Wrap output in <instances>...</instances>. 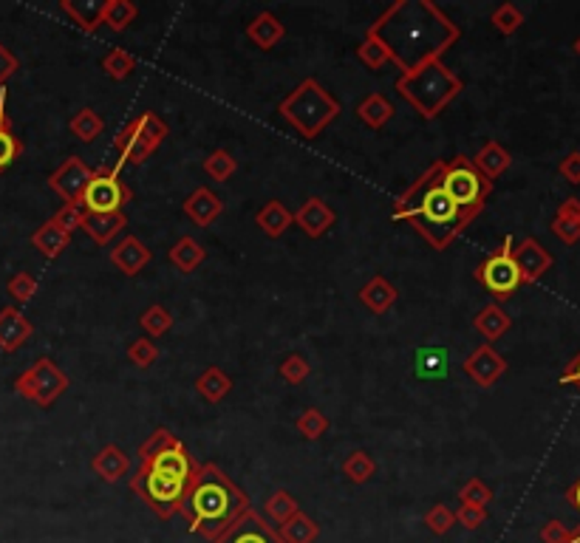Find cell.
<instances>
[{
  "mask_svg": "<svg viewBox=\"0 0 580 543\" xmlns=\"http://www.w3.org/2000/svg\"><path fill=\"white\" fill-rule=\"evenodd\" d=\"M388 51L391 63L411 74L459 43V26L431 0H397L365 31Z\"/></svg>",
  "mask_w": 580,
  "mask_h": 543,
  "instance_id": "1",
  "label": "cell"
},
{
  "mask_svg": "<svg viewBox=\"0 0 580 543\" xmlns=\"http://www.w3.org/2000/svg\"><path fill=\"white\" fill-rule=\"evenodd\" d=\"M139 470L130 476V490L162 521L173 518L182 507L184 490L199 464L192 461L184 441L167 428L153 431V436L139 448Z\"/></svg>",
  "mask_w": 580,
  "mask_h": 543,
  "instance_id": "2",
  "label": "cell"
},
{
  "mask_svg": "<svg viewBox=\"0 0 580 543\" xmlns=\"http://www.w3.org/2000/svg\"><path fill=\"white\" fill-rule=\"evenodd\" d=\"M246 510H253L249 495L212 461L196 467L179 507L187 530L210 543L221 538Z\"/></svg>",
  "mask_w": 580,
  "mask_h": 543,
  "instance_id": "3",
  "label": "cell"
},
{
  "mask_svg": "<svg viewBox=\"0 0 580 543\" xmlns=\"http://www.w3.org/2000/svg\"><path fill=\"white\" fill-rule=\"evenodd\" d=\"M394 221H408L436 252L448 249L468 221L461 218L456 201L442 187V162H433L422 176L394 201Z\"/></svg>",
  "mask_w": 580,
  "mask_h": 543,
  "instance_id": "4",
  "label": "cell"
},
{
  "mask_svg": "<svg viewBox=\"0 0 580 543\" xmlns=\"http://www.w3.org/2000/svg\"><path fill=\"white\" fill-rule=\"evenodd\" d=\"M394 88L416 108L422 120H436V116L461 93L464 83L459 80V74H453L442 60H433V63L419 66L411 74H399Z\"/></svg>",
  "mask_w": 580,
  "mask_h": 543,
  "instance_id": "5",
  "label": "cell"
},
{
  "mask_svg": "<svg viewBox=\"0 0 580 543\" xmlns=\"http://www.w3.org/2000/svg\"><path fill=\"white\" fill-rule=\"evenodd\" d=\"M340 111H343L340 100H335L315 76H306L303 83H298V88L289 91V96L281 100V105H278V113L303 136V139H317V136L337 120Z\"/></svg>",
  "mask_w": 580,
  "mask_h": 543,
  "instance_id": "6",
  "label": "cell"
},
{
  "mask_svg": "<svg viewBox=\"0 0 580 543\" xmlns=\"http://www.w3.org/2000/svg\"><path fill=\"white\" fill-rule=\"evenodd\" d=\"M442 187L448 190V196L456 201L468 227L481 216V209H485L490 192H493V182L481 176L473 159H468V156H453L448 162H442Z\"/></svg>",
  "mask_w": 580,
  "mask_h": 543,
  "instance_id": "7",
  "label": "cell"
},
{
  "mask_svg": "<svg viewBox=\"0 0 580 543\" xmlns=\"http://www.w3.org/2000/svg\"><path fill=\"white\" fill-rule=\"evenodd\" d=\"M167 139V125L159 113H139V116H133V120L120 130V136L113 139V150H116V170L125 167V165H133V167H139L145 165L153 153L159 150V145Z\"/></svg>",
  "mask_w": 580,
  "mask_h": 543,
  "instance_id": "8",
  "label": "cell"
},
{
  "mask_svg": "<svg viewBox=\"0 0 580 543\" xmlns=\"http://www.w3.org/2000/svg\"><path fill=\"white\" fill-rule=\"evenodd\" d=\"M14 391L17 396H23L34 405L51 407L68 391V374L51 357H40L14 379Z\"/></svg>",
  "mask_w": 580,
  "mask_h": 543,
  "instance_id": "9",
  "label": "cell"
},
{
  "mask_svg": "<svg viewBox=\"0 0 580 543\" xmlns=\"http://www.w3.org/2000/svg\"><path fill=\"white\" fill-rule=\"evenodd\" d=\"M513 238L507 236L504 241H501V246L493 252V255H487L485 261H481L473 272V278L487 289V292L495 298V303H504L510 300L521 286H524V280H521V272L515 266V258H513Z\"/></svg>",
  "mask_w": 580,
  "mask_h": 543,
  "instance_id": "10",
  "label": "cell"
},
{
  "mask_svg": "<svg viewBox=\"0 0 580 543\" xmlns=\"http://www.w3.org/2000/svg\"><path fill=\"white\" fill-rule=\"evenodd\" d=\"M133 190L122 182L120 170L100 165L91 173V182L83 192L80 207L91 216H108V212H122L125 204H130Z\"/></svg>",
  "mask_w": 580,
  "mask_h": 543,
  "instance_id": "11",
  "label": "cell"
},
{
  "mask_svg": "<svg viewBox=\"0 0 580 543\" xmlns=\"http://www.w3.org/2000/svg\"><path fill=\"white\" fill-rule=\"evenodd\" d=\"M91 167L80 156H68L60 167H57L49 176V187L60 196L66 204H80L83 192L91 182Z\"/></svg>",
  "mask_w": 580,
  "mask_h": 543,
  "instance_id": "12",
  "label": "cell"
},
{
  "mask_svg": "<svg viewBox=\"0 0 580 543\" xmlns=\"http://www.w3.org/2000/svg\"><path fill=\"white\" fill-rule=\"evenodd\" d=\"M212 543H283V540L278 538V530L261 512L246 510L221 538H216Z\"/></svg>",
  "mask_w": 580,
  "mask_h": 543,
  "instance_id": "13",
  "label": "cell"
},
{
  "mask_svg": "<svg viewBox=\"0 0 580 543\" xmlns=\"http://www.w3.org/2000/svg\"><path fill=\"white\" fill-rule=\"evenodd\" d=\"M461 371L468 374L478 387H493L501 377L507 374V360L501 357L490 343H485L461 362Z\"/></svg>",
  "mask_w": 580,
  "mask_h": 543,
  "instance_id": "14",
  "label": "cell"
},
{
  "mask_svg": "<svg viewBox=\"0 0 580 543\" xmlns=\"http://www.w3.org/2000/svg\"><path fill=\"white\" fill-rule=\"evenodd\" d=\"M513 258H515V266L524 283H538L555 263L549 249L535 238H524L518 246H513Z\"/></svg>",
  "mask_w": 580,
  "mask_h": 543,
  "instance_id": "15",
  "label": "cell"
},
{
  "mask_svg": "<svg viewBox=\"0 0 580 543\" xmlns=\"http://www.w3.org/2000/svg\"><path fill=\"white\" fill-rule=\"evenodd\" d=\"M34 334V325L17 306L0 308V352L14 354L17 348H23Z\"/></svg>",
  "mask_w": 580,
  "mask_h": 543,
  "instance_id": "16",
  "label": "cell"
},
{
  "mask_svg": "<svg viewBox=\"0 0 580 543\" xmlns=\"http://www.w3.org/2000/svg\"><path fill=\"white\" fill-rule=\"evenodd\" d=\"M292 221L306 232L308 238H323L326 232L335 227L337 216H335V209L328 207L320 196H312V199H306L300 204L298 212H292Z\"/></svg>",
  "mask_w": 580,
  "mask_h": 543,
  "instance_id": "17",
  "label": "cell"
},
{
  "mask_svg": "<svg viewBox=\"0 0 580 543\" xmlns=\"http://www.w3.org/2000/svg\"><path fill=\"white\" fill-rule=\"evenodd\" d=\"M150 249L137 238V236H125L122 241H116L111 249V263L122 272V275L133 278L150 263Z\"/></svg>",
  "mask_w": 580,
  "mask_h": 543,
  "instance_id": "18",
  "label": "cell"
},
{
  "mask_svg": "<svg viewBox=\"0 0 580 543\" xmlns=\"http://www.w3.org/2000/svg\"><path fill=\"white\" fill-rule=\"evenodd\" d=\"M182 209H184V216L196 227H210L224 212V204H221V199L210 187H199V190H192L190 196L184 199Z\"/></svg>",
  "mask_w": 580,
  "mask_h": 543,
  "instance_id": "19",
  "label": "cell"
},
{
  "mask_svg": "<svg viewBox=\"0 0 580 543\" xmlns=\"http://www.w3.org/2000/svg\"><path fill=\"white\" fill-rule=\"evenodd\" d=\"M91 470L100 476L103 481L116 484V481H122L130 473V458H128V453L120 448V444H105V448L94 456Z\"/></svg>",
  "mask_w": 580,
  "mask_h": 543,
  "instance_id": "20",
  "label": "cell"
},
{
  "mask_svg": "<svg viewBox=\"0 0 580 543\" xmlns=\"http://www.w3.org/2000/svg\"><path fill=\"white\" fill-rule=\"evenodd\" d=\"M108 0H63L60 12L68 14L76 23V29H83L85 34H94L103 26V12Z\"/></svg>",
  "mask_w": 580,
  "mask_h": 543,
  "instance_id": "21",
  "label": "cell"
},
{
  "mask_svg": "<svg viewBox=\"0 0 580 543\" xmlns=\"http://www.w3.org/2000/svg\"><path fill=\"white\" fill-rule=\"evenodd\" d=\"M473 165L476 170L485 176L487 182H495L498 176H504V173L510 170L513 165V156L507 153L504 145H498V142H485L478 147V153L473 156Z\"/></svg>",
  "mask_w": 580,
  "mask_h": 543,
  "instance_id": "22",
  "label": "cell"
},
{
  "mask_svg": "<svg viewBox=\"0 0 580 543\" xmlns=\"http://www.w3.org/2000/svg\"><path fill=\"white\" fill-rule=\"evenodd\" d=\"M357 298H360V303L369 308L371 315H385L397 303V289H394V283L385 278V275H374L369 283L360 289Z\"/></svg>",
  "mask_w": 580,
  "mask_h": 543,
  "instance_id": "23",
  "label": "cell"
},
{
  "mask_svg": "<svg viewBox=\"0 0 580 543\" xmlns=\"http://www.w3.org/2000/svg\"><path fill=\"white\" fill-rule=\"evenodd\" d=\"M125 227H128L125 212H108V216H91V212H85V221H83L85 236L96 246H108Z\"/></svg>",
  "mask_w": 580,
  "mask_h": 543,
  "instance_id": "24",
  "label": "cell"
},
{
  "mask_svg": "<svg viewBox=\"0 0 580 543\" xmlns=\"http://www.w3.org/2000/svg\"><path fill=\"white\" fill-rule=\"evenodd\" d=\"M283 34H286V26L281 23V17L272 14V12L255 14V21L246 26V37H249V40H253L258 49H263V51L275 49V46L283 40Z\"/></svg>",
  "mask_w": 580,
  "mask_h": 543,
  "instance_id": "25",
  "label": "cell"
},
{
  "mask_svg": "<svg viewBox=\"0 0 580 543\" xmlns=\"http://www.w3.org/2000/svg\"><path fill=\"white\" fill-rule=\"evenodd\" d=\"M394 102L388 100V96H382V93H365L362 100L357 102V116H360V122L362 125H369L371 130H379L385 128L391 120H394Z\"/></svg>",
  "mask_w": 580,
  "mask_h": 543,
  "instance_id": "26",
  "label": "cell"
},
{
  "mask_svg": "<svg viewBox=\"0 0 580 543\" xmlns=\"http://www.w3.org/2000/svg\"><path fill=\"white\" fill-rule=\"evenodd\" d=\"M68 244H71V236L63 227H57L51 218L31 232V246L40 252L43 258H60L68 249Z\"/></svg>",
  "mask_w": 580,
  "mask_h": 543,
  "instance_id": "27",
  "label": "cell"
},
{
  "mask_svg": "<svg viewBox=\"0 0 580 543\" xmlns=\"http://www.w3.org/2000/svg\"><path fill=\"white\" fill-rule=\"evenodd\" d=\"M255 224H258V229L263 232L266 238H281L295 221H292V212H289V207L283 201L272 199L255 212Z\"/></svg>",
  "mask_w": 580,
  "mask_h": 543,
  "instance_id": "28",
  "label": "cell"
},
{
  "mask_svg": "<svg viewBox=\"0 0 580 543\" xmlns=\"http://www.w3.org/2000/svg\"><path fill=\"white\" fill-rule=\"evenodd\" d=\"M473 325H476V332L485 337V340H490V343H495L498 337H504L507 332H510V325H513V320H510V315L501 308L498 303H487L481 312L473 317Z\"/></svg>",
  "mask_w": 580,
  "mask_h": 543,
  "instance_id": "29",
  "label": "cell"
},
{
  "mask_svg": "<svg viewBox=\"0 0 580 543\" xmlns=\"http://www.w3.org/2000/svg\"><path fill=\"white\" fill-rule=\"evenodd\" d=\"M275 530L283 543H315L320 538V523L312 515H306L303 510L295 512L289 521H283Z\"/></svg>",
  "mask_w": 580,
  "mask_h": 543,
  "instance_id": "30",
  "label": "cell"
},
{
  "mask_svg": "<svg viewBox=\"0 0 580 543\" xmlns=\"http://www.w3.org/2000/svg\"><path fill=\"white\" fill-rule=\"evenodd\" d=\"M167 258H170V263L176 266L179 272H184V275H190V272H196V269L204 263L207 249H204L196 238L184 236V238H179L176 244H173V246L167 249Z\"/></svg>",
  "mask_w": 580,
  "mask_h": 543,
  "instance_id": "31",
  "label": "cell"
},
{
  "mask_svg": "<svg viewBox=\"0 0 580 543\" xmlns=\"http://www.w3.org/2000/svg\"><path fill=\"white\" fill-rule=\"evenodd\" d=\"M196 391H199L201 399H207L210 405H216L224 396H229L232 377L227 371H221L219 365H210V368H204V371L196 377Z\"/></svg>",
  "mask_w": 580,
  "mask_h": 543,
  "instance_id": "32",
  "label": "cell"
},
{
  "mask_svg": "<svg viewBox=\"0 0 580 543\" xmlns=\"http://www.w3.org/2000/svg\"><path fill=\"white\" fill-rule=\"evenodd\" d=\"M103 71L108 74V80L122 83L128 76L137 71V57L130 51H125L122 46H113L105 57H103Z\"/></svg>",
  "mask_w": 580,
  "mask_h": 543,
  "instance_id": "33",
  "label": "cell"
},
{
  "mask_svg": "<svg viewBox=\"0 0 580 543\" xmlns=\"http://www.w3.org/2000/svg\"><path fill=\"white\" fill-rule=\"evenodd\" d=\"M340 470L348 481H354V484H365V481H371V476L377 473V464L374 458L365 453V450H352L343 464H340Z\"/></svg>",
  "mask_w": 580,
  "mask_h": 543,
  "instance_id": "34",
  "label": "cell"
},
{
  "mask_svg": "<svg viewBox=\"0 0 580 543\" xmlns=\"http://www.w3.org/2000/svg\"><path fill=\"white\" fill-rule=\"evenodd\" d=\"M139 9L130 4V0H108L105 12H103V26L111 31H125L133 21H137Z\"/></svg>",
  "mask_w": 580,
  "mask_h": 543,
  "instance_id": "35",
  "label": "cell"
},
{
  "mask_svg": "<svg viewBox=\"0 0 580 543\" xmlns=\"http://www.w3.org/2000/svg\"><path fill=\"white\" fill-rule=\"evenodd\" d=\"M71 133L76 136L80 142H94L96 136L103 133V120H100V113H96L94 108H83V111H76L71 116V122H68Z\"/></svg>",
  "mask_w": 580,
  "mask_h": 543,
  "instance_id": "36",
  "label": "cell"
},
{
  "mask_svg": "<svg viewBox=\"0 0 580 543\" xmlns=\"http://www.w3.org/2000/svg\"><path fill=\"white\" fill-rule=\"evenodd\" d=\"M295 512H300V507H298V498L289 490H275L266 498V518L272 521L275 527H281V523L289 521Z\"/></svg>",
  "mask_w": 580,
  "mask_h": 543,
  "instance_id": "37",
  "label": "cell"
},
{
  "mask_svg": "<svg viewBox=\"0 0 580 543\" xmlns=\"http://www.w3.org/2000/svg\"><path fill=\"white\" fill-rule=\"evenodd\" d=\"M139 325L145 328V334H147L150 340H156V337H162V334H167V332H170L173 315L167 312V308H165L162 303H153V306H147L145 312H142Z\"/></svg>",
  "mask_w": 580,
  "mask_h": 543,
  "instance_id": "38",
  "label": "cell"
},
{
  "mask_svg": "<svg viewBox=\"0 0 580 543\" xmlns=\"http://www.w3.org/2000/svg\"><path fill=\"white\" fill-rule=\"evenodd\" d=\"M236 170H238V162L229 150H212L204 159V173L212 182H227L236 176Z\"/></svg>",
  "mask_w": 580,
  "mask_h": 543,
  "instance_id": "39",
  "label": "cell"
},
{
  "mask_svg": "<svg viewBox=\"0 0 580 543\" xmlns=\"http://www.w3.org/2000/svg\"><path fill=\"white\" fill-rule=\"evenodd\" d=\"M416 374L419 377H442L448 374V354L442 348H419L416 354Z\"/></svg>",
  "mask_w": 580,
  "mask_h": 543,
  "instance_id": "40",
  "label": "cell"
},
{
  "mask_svg": "<svg viewBox=\"0 0 580 543\" xmlns=\"http://www.w3.org/2000/svg\"><path fill=\"white\" fill-rule=\"evenodd\" d=\"M490 23H493L501 34H504V37H510V34H515L521 26H524V12H521L515 4H501V6L493 9Z\"/></svg>",
  "mask_w": 580,
  "mask_h": 543,
  "instance_id": "41",
  "label": "cell"
},
{
  "mask_svg": "<svg viewBox=\"0 0 580 543\" xmlns=\"http://www.w3.org/2000/svg\"><path fill=\"white\" fill-rule=\"evenodd\" d=\"M295 428L300 431L303 439L317 441L328 431V416L323 411H317V407H306V411L295 419Z\"/></svg>",
  "mask_w": 580,
  "mask_h": 543,
  "instance_id": "42",
  "label": "cell"
},
{
  "mask_svg": "<svg viewBox=\"0 0 580 543\" xmlns=\"http://www.w3.org/2000/svg\"><path fill=\"white\" fill-rule=\"evenodd\" d=\"M21 153H23V142H21V136H14L12 122L0 125V173H6L17 159H21Z\"/></svg>",
  "mask_w": 580,
  "mask_h": 543,
  "instance_id": "43",
  "label": "cell"
},
{
  "mask_svg": "<svg viewBox=\"0 0 580 543\" xmlns=\"http://www.w3.org/2000/svg\"><path fill=\"white\" fill-rule=\"evenodd\" d=\"M357 57H360V63L365 66V68H371V71H379V68H385L391 63V57H388V51H385L374 37H369L365 34L362 37V43L357 46Z\"/></svg>",
  "mask_w": 580,
  "mask_h": 543,
  "instance_id": "44",
  "label": "cell"
},
{
  "mask_svg": "<svg viewBox=\"0 0 580 543\" xmlns=\"http://www.w3.org/2000/svg\"><path fill=\"white\" fill-rule=\"evenodd\" d=\"M424 527H428L433 535H448L456 527V515L448 503H433V507L424 512Z\"/></svg>",
  "mask_w": 580,
  "mask_h": 543,
  "instance_id": "45",
  "label": "cell"
},
{
  "mask_svg": "<svg viewBox=\"0 0 580 543\" xmlns=\"http://www.w3.org/2000/svg\"><path fill=\"white\" fill-rule=\"evenodd\" d=\"M278 374L289 385H300V382H306L308 374H312V365H308V360L303 354H289V357L281 360Z\"/></svg>",
  "mask_w": 580,
  "mask_h": 543,
  "instance_id": "46",
  "label": "cell"
},
{
  "mask_svg": "<svg viewBox=\"0 0 580 543\" xmlns=\"http://www.w3.org/2000/svg\"><path fill=\"white\" fill-rule=\"evenodd\" d=\"M493 501V490L481 478H470L468 484H461L459 490V503H470V507L487 510V503Z\"/></svg>",
  "mask_w": 580,
  "mask_h": 543,
  "instance_id": "47",
  "label": "cell"
},
{
  "mask_svg": "<svg viewBox=\"0 0 580 543\" xmlns=\"http://www.w3.org/2000/svg\"><path fill=\"white\" fill-rule=\"evenodd\" d=\"M6 292L14 298V303H17V306H23V303H29V300L37 295V278H34V275H29V272H17V275H12V278H9Z\"/></svg>",
  "mask_w": 580,
  "mask_h": 543,
  "instance_id": "48",
  "label": "cell"
},
{
  "mask_svg": "<svg viewBox=\"0 0 580 543\" xmlns=\"http://www.w3.org/2000/svg\"><path fill=\"white\" fill-rule=\"evenodd\" d=\"M128 360L137 365V368H150L153 362L159 360V348L150 337H139L128 345Z\"/></svg>",
  "mask_w": 580,
  "mask_h": 543,
  "instance_id": "49",
  "label": "cell"
},
{
  "mask_svg": "<svg viewBox=\"0 0 580 543\" xmlns=\"http://www.w3.org/2000/svg\"><path fill=\"white\" fill-rule=\"evenodd\" d=\"M51 221H54L57 227H63V229L68 232V236H71L74 229H83L85 209H83L80 204H63V207L51 216Z\"/></svg>",
  "mask_w": 580,
  "mask_h": 543,
  "instance_id": "50",
  "label": "cell"
},
{
  "mask_svg": "<svg viewBox=\"0 0 580 543\" xmlns=\"http://www.w3.org/2000/svg\"><path fill=\"white\" fill-rule=\"evenodd\" d=\"M552 236L558 241H564L567 246L580 241V218H564V216H555L552 218Z\"/></svg>",
  "mask_w": 580,
  "mask_h": 543,
  "instance_id": "51",
  "label": "cell"
},
{
  "mask_svg": "<svg viewBox=\"0 0 580 543\" xmlns=\"http://www.w3.org/2000/svg\"><path fill=\"white\" fill-rule=\"evenodd\" d=\"M456 515V523H461L464 530H481L485 527V521H487V510H481V507H470V503H459V510H453Z\"/></svg>",
  "mask_w": 580,
  "mask_h": 543,
  "instance_id": "52",
  "label": "cell"
},
{
  "mask_svg": "<svg viewBox=\"0 0 580 543\" xmlns=\"http://www.w3.org/2000/svg\"><path fill=\"white\" fill-rule=\"evenodd\" d=\"M17 68H21V60H17V57L4 43H0V88L12 80V76L17 74Z\"/></svg>",
  "mask_w": 580,
  "mask_h": 543,
  "instance_id": "53",
  "label": "cell"
},
{
  "mask_svg": "<svg viewBox=\"0 0 580 543\" xmlns=\"http://www.w3.org/2000/svg\"><path fill=\"white\" fill-rule=\"evenodd\" d=\"M558 173L564 176L569 184H580V150H572L567 159H560Z\"/></svg>",
  "mask_w": 580,
  "mask_h": 543,
  "instance_id": "54",
  "label": "cell"
},
{
  "mask_svg": "<svg viewBox=\"0 0 580 543\" xmlns=\"http://www.w3.org/2000/svg\"><path fill=\"white\" fill-rule=\"evenodd\" d=\"M567 538H569V530L560 521H547L540 527V540L544 543H567Z\"/></svg>",
  "mask_w": 580,
  "mask_h": 543,
  "instance_id": "55",
  "label": "cell"
},
{
  "mask_svg": "<svg viewBox=\"0 0 580 543\" xmlns=\"http://www.w3.org/2000/svg\"><path fill=\"white\" fill-rule=\"evenodd\" d=\"M558 382H560V385H577V387H580V352L567 362L564 374L558 377Z\"/></svg>",
  "mask_w": 580,
  "mask_h": 543,
  "instance_id": "56",
  "label": "cell"
},
{
  "mask_svg": "<svg viewBox=\"0 0 580 543\" xmlns=\"http://www.w3.org/2000/svg\"><path fill=\"white\" fill-rule=\"evenodd\" d=\"M555 216H564V218H580V199H567V201H560L558 212Z\"/></svg>",
  "mask_w": 580,
  "mask_h": 543,
  "instance_id": "57",
  "label": "cell"
},
{
  "mask_svg": "<svg viewBox=\"0 0 580 543\" xmlns=\"http://www.w3.org/2000/svg\"><path fill=\"white\" fill-rule=\"evenodd\" d=\"M567 501H569V503H572V507H575V510L580 512V478H577V481L572 484V487L567 490Z\"/></svg>",
  "mask_w": 580,
  "mask_h": 543,
  "instance_id": "58",
  "label": "cell"
},
{
  "mask_svg": "<svg viewBox=\"0 0 580 543\" xmlns=\"http://www.w3.org/2000/svg\"><path fill=\"white\" fill-rule=\"evenodd\" d=\"M6 122H12L6 113V88H0V125H6Z\"/></svg>",
  "mask_w": 580,
  "mask_h": 543,
  "instance_id": "59",
  "label": "cell"
},
{
  "mask_svg": "<svg viewBox=\"0 0 580 543\" xmlns=\"http://www.w3.org/2000/svg\"><path fill=\"white\" fill-rule=\"evenodd\" d=\"M567 543H580V527L569 530V538H567Z\"/></svg>",
  "mask_w": 580,
  "mask_h": 543,
  "instance_id": "60",
  "label": "cell"
},
{
  "mask_svg": "<svg viewBox=\"0 0 580 543\" xmlns=\"http://www.w3.org/2000/svg\"><path fill=\"white\" fill-rule=\"evenodd\" d=\"M575 54L580 57V37H577V40H575Z\"/></svg>",
  "mask_w": 580,
  "mask_h": 543,
  "instance_id": "61",
  "label": "cell"
}]
</instances>
